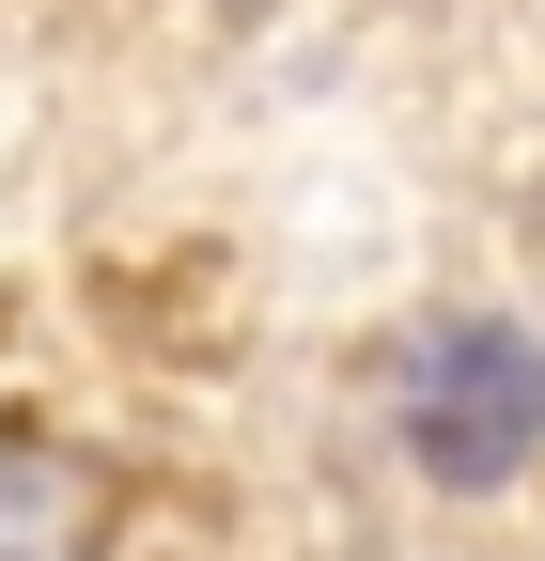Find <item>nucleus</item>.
<instances>
[{
	"label": "nucleus",
	"instance_id": "obj_1",
	"mask_svg": "<svg viewBox=\"0 0 545 561\" xmlns=\"http://www.w3.org/2000/svg\"><path fill=\"white\" fill-rule=\"evenodd\" d=\"M545 437V343L514 328H452L421 375H405V453H421L437 483H514Z\"/></svg>",
	"mask_w": 545,
	"mask_h": 561
},
{
	"label": "nucleus",
	"instance_id": "obj_2",
	"mask_svg": "<svg viewBox=\"0 0 545 561\" xmlns=\"http://www.w3.org/2000/svg\"><path fill=\"white\" fill-rule=\"evenodd\" d=\"M0 561H94V483L32 437H0Z\"/></svg>",
	"mask_w": 545,
	"mask_h": 561
}]
</instances>
